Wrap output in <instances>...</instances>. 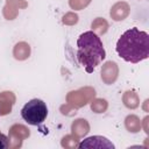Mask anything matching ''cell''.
<instances>
[{
	"label": "cell",
	"mask_w": 149,
	"mask_h": 149,
	"mask_svg": "<svg viewBox=\"0 0 149 149\" xmlns=\"http://www.w3.org/2000/svg\"><path fill=\"white\" fill-rule=\"evenodd\" d=\"M116 54L126 62L136 64L149 57V35L147 31L133 27L118 40Z\"/></svg>",
	"instance_id": "1"
},
{
	"label": "cell",
	"mask_w": 149,
	"mask_h": 149,
	"mask_svg": "<svg viewBox=\"0 0 149 149\" xmlns=\"http://www.w3.org/2000/svg\"><path fill=\"white\" fill-rule=\"evenodd\" d=\"M77 48V59L87 73H92L106 57V51L99 35L92 30L79 35Z\"/></svg>",
	"instance_id": "2"
},
{
	"label": "cell",
	"mask_w": 149,
	"mask_h": 149,
	"mask_svg": "<svg viewBox=\"0 0 149 149\" xmlns=\"http://www.w3.org/2000/svg\"><path fill=\"white\" fill-rule=\"evenodd\" d=\"M21 116L22 119L31 126H38L48 116V107L47 104L41 99H31L21 109Z\"/></svg>",
	"instance_id": "3"
},
{
	"label": "cell",
	"mask_w": 149,
	"mask_h": 149,
	"mask_svg": "<svg viewBox=\"0 0 149 149\" xmlns=\"http://www.w3.org/2000/svg\"><path fill=\"white\" fill-rule=\"evenodd\" d=\"M78 148L79 149H84V148H112L114 149V144L108 139L95 135V136H91V137L83 140L78 144Z\"/></svg>",
	"instance_id": "4"
},
{
	"label": "cell",
	"mask_w": 149,
	"mask_h": 149,
	"mask_svg": "<svg viewBox=\"0 0 149 149\" xmlns=\"http://www.w3.org/2000/svg\"><path fill=\"white\" fill-rule=\"evenodd\" d=\"M119 68L113 61H107L101 68V79L106 85H112L118 79Z\"/></svg>",
	"instance_id": "5"
},
{
	"label": "cell",
	"mask_w": 149,
	"mask_h": 149,
	"mask_svg": "<svg viewBox=\"0 0 149 149\" xmlns=\"http://www.w3.org/2000/svg\"><path fill=\"white\" fill-rule=\"evenodd\" d=\"M129 5L125 1H119L116 3H114L111 8V17L114 20V21H122L125 20L128 14H129Z\"/></svg>",
	"instance_id": "6"
},
{
	"label": "cell",
	"mask_w": 149,
	"mask_h": 149,
	"mask_svg": "<svg viewBox=\"0 0 149 149\" xmlns=\"http://www.w3.org/2000/svg\"><path fill=\"white\" fill-rule=\"evenodd\" d=\"M13 56L17 61H24L30 56V45L26 42H19L14 45Z\"/></svg>",
	"instance_id": "7"
},
{
	"label": "cell",
	"mask_w": 149,
	"mask_h": 149,
	"mask_svg": "<svg viewBox=\"0 0 149 149\" xmlns=\"http://www.w3.org/2000/svg\"><path fill=\"white\" fill-rule=\"evenodd\" d=\"M71 130L76 136L80 137V136H84V135H86L88 133L90 126H88V123H87V121L85 119H77V120H74L72 122Z\"/></svg>",
	"instance_id": "8"
},
{
	"label": "cell",
	"mask_w": 149,
	"mask_h": 149,
	"mask_svg": "<svg viewBox=\"0 0 149 149\" xmlns=\"http://www.w3.org/2000/svg\"><path fill=\"white\" fill-rule=\"evenodd\" d=\"M122 100H123V104L127 108H130V109H134L136 107H139L140 105V99H139V95L137 93L132 90V91H127L125 92L123 97H122Z\"/></svg>",
	"instance_id": "9"
},
{
	"label": "cell",
	"mask_w": 149,
	"mask_h": 149,
	"mask_svg": "<svg viewBox=\"0 0 149 149\" xmlns=\"http://www.w3.org/2000/svg\"><path fill=\"white\" fill-rule=\"evenodd\" d=\"M125 126H126L127 130L130 132V133H137V132L141 130V121L134 114L128 115L125 119Z\"/></svg>",
	"instance_id": "10"
},
{
	"label": "cell",
	"mask_w": 149,
	"mask_h": 149,
	"mask_svg": "<svg viewBox=\"0 0 149 149\" xmlns=\"http://www.w3.org/2000/svg\"><path fill=\"white\" fill-rule=\"evenodd\" d=\"M91 28H92V31H94L97 35H102L107 31L108 29V23L105 19L102 17H97L92 24H91Z\"/></svg>",
	"instance_id": "11"
},
{
	"label": "cell",
	"mask_w": 149,
	"mask_h": 149,
	"mask_svg": "<svg viewBox=\"0 0 149 149\" xmlns=\"http://www.w3.org/2000/svg\"><path fill=\"white\" fill-rule=\"evenodd\" d=\"M107 107H108V102L105 99L97 98L91 101V109L94 113H104V112H106Z\"/></svg>",
	"instance_id": "12"
},
{
	"label": "cell",
	"mask_w": 149,
	"mask_h": 149,
	"mask_svg": "<svg viewBox=\"0 0 149 149\" xmlns=\"http://www.w3.org/2000/svg\"><path fill=\"white\" fill-rule=\"evenodd\" d=\"M91 0H69V6L74 10H81L90 5Z\"/></svg>",
	"instance_id": "13"
},
{
	"label": "cell",
	"mask_w": 149,
	"mask_h": 149,
	"mask_svg": "<svg viewBox=\"0 0 149 149\" xmlns=\"http://www.w3.org/2000/svg\"><path fill=\"white\" fill-rule=\"evenodd\" d=\"M8 147H9V140H8V137L5 134L0 133V149H6Z\"/></svg>",
	"instance_id": "14"
}]
</instances>
